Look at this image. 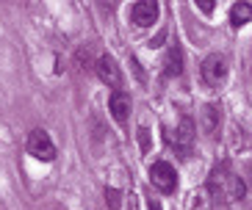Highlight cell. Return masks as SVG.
I'll return each mask as SVG.
<instances>
[{"label":"cell","mask_w":252,"mask_h":210,"mask_svg":"<svg viewBox=\"0 0 252 210\" xmlns=\"http://www.w3.org/2000/svg\"><path fill=\"white\" fill-rule=\"evenodd\" d=\"M105 205H108L111 210L119 208V191L117 188H108V191H105Z\"/></svg>","instance_id":"7c38bea8"},{"label":"cell","mask_w":252,"mask_h":210,"mask_svg":"<svg viewBox=\"0 0 252 210\" xmlns=\"http://www.w3.org/2000/svg\"><path fill=\"white\" fill-rule=\"evenodd\" d=\"M147 210H161V205H158V199H150V202H147Z\"/></svg>","instance_id":"5bb4252c"},{"label":"cell","mask_w":252,"mask_h":210,"mask_svg":"<svg viewBox=\"0 0 252 210\" xmlns=\"http://www.w3.org/2000/svg\"><path fill=\"white\" fill-rule=\"evenodd\" d=\"M180 72H183V52H180V47H169L166 50V58H163V75L166 78H178Z\"/></svg>","instance_id":"9c48e42d"},{"label":"cell","mask_w":252,"mask_h":210,"mask_svg":"<svg viewBox=\"0 0 252 210\" xmlns=\"http://www.w3.org/2000/svg\"><path fill=\"white\" fill-rule=\"evenodd\" d=\"M97 75H100L103 83H108V86H114V89L122 83V72H119L114 55H108V52H103V55L97 58Z\"/></svg>","instance_id":"ba28073f"},{"label":"cell","mask_w":252,"mask_h":210,"mask_svg":"<svg viewBox=\"0 0 252 210\" xmlns=\"http://www.w3.org/2000/svg\"><path fill=\"white\" fill-rule=\"evenodd\" d=\"M250 14H252V6L250 3H236L230 8V25L233 28H241V25L250 23Z\"/></svg>","instance_id":"8fae6325"},{"label":"cell","mask_w":252,"mask_h":210,"mask_svg":"<svg viewBox=\"0 0 252 210\" xmlns=\"http://www.w3.org/2000/svg\"><path fill=\"white\" fill-rule=\"evenodd\" d=\"M200 128H202V133L211 135V138L219 133V128H222V108H219L216 103L202 105V111H200Z\"/></svg>","instance_id":"8992f818"},{"label":"cell","mask_w":252,"mask_h":210,"mask_svg":"<svg viewBox=\"0 0 252 210\" xmlns=\"http://www.w3.org/2000/svg\"><path fill=\"white\" fill-rule=\"evenodd\" d=\"M150 183L161 194H172L178 188V172H175V166L166 163V160H156V163L150 166Z\"/></svg>","instance_id":"3957f363"},{"label":"cell","mask_w":252,"mask_h":210,"mask_svg":"<svg viewBox=\"0 0 252 210\" xmlns=\"http://www.w3.org/2000/svg\"><path fill=\"white\" fill-rule=\"evenodd\" d=\"M158 11H161V8H158L156 0H139V3L130 6V20H133L139 28H150V25H156Z\"/></svg>","instance_id":"5b68a950"},{"label":"cell","mask_w":252,"mask_h":210,"mask_svg":"<svg viewBox=\"0 0 252 210\" xmlns=\"http://www.w3.org/2000/svg\"><path fill=\"white\" fill-rule=\"evenodd\" d=\"M130 94L127 91H122V89H114V94H111V100H108V111H111V116H114V122H119V125H125L127 122V116H130Z\"/></svg>","instance_id":"52a82bcc"},{"label":"cell","mask_w":252,"mask_h":210,"mask_svg":"<svg viewBox=\"0 0 252 210\" xmlns=\"http://www.w3.org/2000/svg\"><path fill=\"white\" fill-rule=\"evenodd\" d=\"M211 191H214V196L222 199V202H238V199H244L247 188H244V180H241L227 163H222L211 172Z\"/></svg>","instance_id":"6da1fadb"},{"label":"cell","mask_w":252,"mask_h":210,"mask_svg":"<svg viewBox=\"0 0 252 210\" xmlns=\"http://www.w3.org/2000/svg\"><path fill=\"white\" fill-rule=\"evenodd\" d=\"M227 58H224L222 52H211L205 61H202L200 67V78L205 83L208 89H219L224 80H227Z\"/></svg>","instance_id":"7a4b0ae2"},{"label":"cell","mask_w":252,"mask_h":210,"mask_svg":"<svg viewBox=\"0 0 252 210\" xmlns=\"http://www.w3.org/2000/svg\"><path fill=\"white\" fill-rule=\"evenodd\" d=\"M25 147H28V152L36 158V160H42V163L56 160V144H53V138L45 133V130H31Z\"/></svg>","instance_id":"277c9868"},{"label":"cell","mask_w":252,"mask_h":210,"mask_svg":"<svg viewBox=\"0 0 252 210\" xmlns=\"http://www.w3.org/2000/svg\"><path fill=\"white\" fill-rule=\"evenodd\" d=\"M139 141H141V150L147 152L150 150V141H147V130H144V128L139 130Z\"/></svg>","instance_id":"4fadbf2b"},{"label":"cell","mask_w":252,"mask_h":210,"mask_svg":"<svg viewBox=\"0 0 252 210\" xmlns=\"http://www.w3.org/2000/svg\"><path fill=\"white\" fill-rule=\"evenodd\" d=\"M191 138H194V122L189 119V116H180V125H178V130H175V144L189 147Z\"/></svg>","instance_id":"30bf717a"}]
</instances>
